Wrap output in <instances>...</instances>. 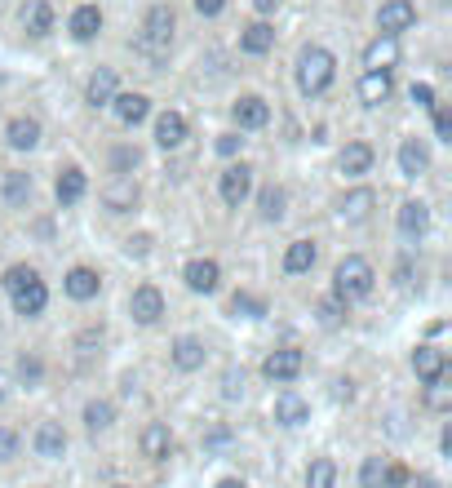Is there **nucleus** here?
<instances>
[{"instance_id":"nucleus-3","label":"nucleus","mask_w":452,"mask_h":488,"mask_svg":"<svg viewBox=\"0 0 452 488\" xmlns=\"http://www.w3.org/2000/svg\"><path fill=\"white\" fill-rule=\"evenodd\" d=\"M373 262L368 258H359V253H350L337 262V271H333V298L350 307V302H359V298H368L373 293Z\"/></svg>"},{"instance_id":"nucleus-49","label":"nucleus","mask_w":452,"mask_h":488,"mask_svg":"<svg viewBox=\"0 0 452 488\" xmlns=\"http://www.w3.org/2000/svg\"><path fill=\"white\" fill-rule=\"evenodd\" d=\"M240 147H244L240 134H222V138H217V151H222V156H236Z\"/></svg>"},{"instance_id":"nucleus-45","label":"nucleus","mask_w":452,"mask_h":488,"mask_svg":"<svg viewBox=\"0 0 452 488\" xmlns=\"http://www.w3.org/2000/svg\"><path fill=\"white\" fill-rule=\"evenodd\" d=\"M222 395H226V400L244 395V373L240 369H226V373H222Z\"/></svg>"},{"instance_id":"nucleus-31","label":"nucleus","mask_w":452,"mask_h":488,"mask_svg":"<svg viewBox=\"0 0 452 488\" xmlns=\"http://www.w3.org/2000/svg\"><path fill=\"white\" fill-rule=\"evenodd\" d=\"M85 98H89V107H111V98H116V71H111V67L94 71V76H89Z\"/></svg>"},{"instance_id":"nucleus-57","label":"nucleus","mask_w":452,"mask_h":488,"mask_svg":"<svg viewBox=\"0 0 452 488\" xmlns=\"http://www.w3.org/2000/svg\"><path fill=\"white\" fill-rule=\"evenodd\" d=\"M217 488H244V480H222Z\"/></svg>"},{"instance_id":"nucleus-5","label":"nucleus","mask_w":452,"mask_h":488,"mask_svg":"<svg viewBox=\"0 0 452 488\" xmlns=\"http://www.w3.org/2000/svg\"><path fill=\"white\" fill-rule=\"evenodd\" d=\"M302 369H306V355H302L297 347H279L262 360V373H266L271 382H297Z\"/></svg>"},{"instance_id":"nucleus-6","label":"nucleus","mask_w":452,"mask_h":488,"mask_svg":"<svg viewBox=\"0 0 452 488\" xmlns=\"http://www.w3.org/2000/svg\"><path fill=\"white\" fill-rule=\"evenodd\" d=\"M129 315L138 320L142 329L160 324V320H165V293H160L156 284H138V289H134V298H129Z\"/></svg>"},{"instance_id":"nucleus-17","label":"nucleus","mask_w":452,"mask_h":488,"mask_svg":"<svg viewBox=\"0 0 452 488\" xmlns=\"http://www.w3.org/2000/svg\"><path fill=\"white\" fill-rule=\"evenodd\" d=\"M413 373H417L421 382H435V378H444V373H448V355H444L439 347H430V342H426V347L413 351Z\"/></svg>"},{"instance_id":"nucleus-47","label":"nucleus","mask_w":452,"mask_h":488,"mask_svg":"<svg viewBox=\"0 0 452 488\" xmlns=\"http://www.w3.org/2000/svg\"><path fill=\"white\" fill-rule=\"evenodd\" d=\"M125 253H129V258H146V253H151V236H129V240H125Z\"/></svg>"},{"instance_id":"nucleus-28","label":"nucleus","mask_w":452,"mask_h":488,"mask_svg":"<svg viewBox=\"0 0 452 488\" xmlns=\"http://www.w3.org/2000/svg\"><path fill=\"white\" fill-rule=\"evenodd\" d=\"M156 142L165 147V151H174L186 142V116L182 111H165L160 120H156Z\"/></svg>"},{"instance_id":"nucleus-24","label":"nucleus","mask_w":452,"mask_h":488,"mask_svg":"<svg viewBox=\"0 0 452 488\" xmlns=\"http://www.w3.org/2000/svg\"><path fill=\"white\" fill-rule=\"evenodd\" d=\"M377 209V196L368 191V187H355L350 196H342V205H337V218L342 222H364L368 213Z\"/></svg>"},{"instance_id":"nucleus-7","label":"nucleus","mask_w":452,"mask_h":488,"mask_svg":"<svg viewBox=\"0 0 452 488\" xmlns=\"http://www.w3.org/2000/svg\"><path fill=\"white\" fill-rule=\"evenodd\" d=\"M417 23V5L413 0H386L377 9V32L382 36H404Z\"/></svg>"},{"instance_id":"nucleus-9","label":"nucleus","mask_w":452,"mask_h":488,"mask_svg":"<svg viewBox=\"0 0 452 488\" xmlns=\"http://www.w3.org/2000/svg\"><path fill=\"white\" fill-rule=\"evenodd\" d=\"M169 360H174L177 373H196V369H205V360H209V347L200 342V338H177L174 347H169Z\"/></svg>"},{"instance_id":"nucleus-27","label":"nucleus","mask_w":452,"mask_h":488,"mask_svg":"<svg viewBox=\"0 0 452 488\" xmlns=\"http://www.w3.org/2000/svg\"><path fill=\"white\" fill-rule=\"evenodd\" d=\"M5 138H9L14 151H32L35 142H40V120L35 116H14L9 129H5Z\"/></svg>"},{"instance_id":"nucleus-19","label":"nucleus","mask_w":452,"mask_h":488,"mask_svg":"<svg viewBox=\"0 0 452 488\" xmlns=\"http://www.w3.org/2000/svg\"><path fill=\"white\" fill-rule=\"evenodd\" d=\"M395 63H399V36H377L364 49V67L368 71H390Z\"/></svg>"},{"instance_id":"nucleus-13","label":"nucleus","mask_w":452,"mask_h":488,"mask_svg":"<svg viewBox=\"0 0 452 488\" xmlns=\"http://www.w3.org/2000/svg\"><path fill=\"white\" fill-rule=\"evenodd\" d=\"M85 191H89V178H85V169H63L58 174V182H54V196H58V205L63 209H71V205H80L85 200Z\"/></svg>"},{"instance_id":"nucleus-56","label":"nucleus","mask_w":452,"mask_h":488,"mask_svg":"<svg viewBox=\"0 0 452 488\" xmlns=\"http://www.w3.org/2000/svg\"><path fill=\"white\" fill-rule=\"evenodd\" d=\"M0 400H9V382H5V373H0Z\"/></svg>"},{"instance_id":"nucleus-46","label":"nucleus","mask_w":452,"mask_h":488,"mask_svg":"<svg viewBox=\"0 0 452 488\" xmlns=\"http://www.w3.org/2000/svg\"><path fill=\"white\" fill-rule=\"evenodd\" d=\"M408 480H413V475H408L404 466H395V462H386V488H404V484H408Z\"/></svg>"},{"instance_id":"nucleus-58","label":"nucleus","mask_w":452,"mask_h":488,"mask_svg":"<svg viewBox=\"0 0 452 488\" xmlns=\"http://www.w3.org/2000/svg\"><path fill=\"white\" fill-rule=\"evenodd\" d=\"M116 488H134V484H116Z\"/></svg>"},{"instance_id":"nucleus-36","label":"nucleus","mask_w":452,"mask_h":488,"mask_svg":"<svg viewBox=\"0 0 452 488\" xmlns=\"http://www.w3.org/2000/svg\"><path fill=\"white\" fill-rule=\"evenodd\" d=\"M306 488H337V466L333 457H315L306 466Z\"/></svg>"},{"instance_id":"nucleus-11","label":"nucleus","mask_w":452,"mask_h":488,"mask_svg":"<svg viewBox=\"0 0 452 488\" xmlns=\"http://www.w3.org/2000/svg\"><path fill=\"white\" fill-rule=\"evenodd\" d=\"M98 289H103V280H98L94 267H71L67 280H63V293H67L71 302H94Z\"/></svg>"},{"instance_id":"nucleus-51","label":"nucleus","mask_w":452,"mask_h":488,"mask_svg":"<svg viewBox=\"0 0 452 488\" xmlns=\"http://www.w3.org/2000/svg\"><path fill=\"white\" fill-rule=\"evenodd\" d=\"M196 9H200L205 18H217V14L226 9V0H196Z\"/></svg>"},{"instance_id":"nucleus-10","label":"nucleus","mask_w":452,"mask_h":488,"mask_svg":"<svg viewBox=\"0 0 452 488\" xmlns=\"http://www.w3.org/2000/svg\"><path fill=\"white\" fill-rule=\"evenodd\" d=\"M182 280H186L191 293H213V289L222 284V267H217L213 258H191L186 271H182Z\"/></svg>"},{"instance_id":"nucleus-14","label":"nucleus","mask_w":452,"mask_h":488,"mask_svg":"<svg viewBox=\"0 0 452 488\" xmlns=\"http://www.w3.org/2000/svg\"><path fill=\"white\" fill-rule=\"evenodd\" d=\"M111 111H116L120 125L134 129V125H142V120L151 116V98H146V94H116V98H111Z\"/></svg>"},{"instance_id":"nucleus-25","label":"nucleus","mask_w":452,"mask_h":488,"mask_svg":"<svg viewBox=\"0 0 452 488\" xmlns=\"http://www.w3.org/2000/svg\"><path fill=\"white\" fill-rule=\"evenodd\" d=\"M142 453L151 457V462H165V457L174 453V431H169L165 422H151V426L142 431Z\"/></svg>"},{"instance_id":"nucleus-30","label":"nucleus","mask_w":452,"mask_h":488,"mask_svg":"<svg viewBox=\"0 0 452 488\" xmlns=\"http://www.w3.org/2000/svg\"><path fill=\"white\" fill-rule=\"evenodd\" d=\"M23 32L35 36V40L54 32V9H49V0H27V9H23Z\"/></svg>"},{"instance_id":"nucleus-23","label":"nucleus","mask_w":452,"mask_h":488,"mask_svg":"<svg viewBox=\"0 0 452 488\" xmlns=\"http://www.w3.org/2000/svg\"><path fill=\"white\" fill-rule=\"evenodd\" d=\"M430 169V151L421 138H404L399 142V174L404 178H421Z\"/></svg>"},{"instance_id":"nucleus-15","label":"nucleus","mask_w":452,"mask_h":488,"mask_svg":"<svg viewBox=\"0 0 452 488\" xmlns=\"http://www.w3.org/2000/svg\"><path fill=\"white\" fill-rule=\"evenodd\" d=\"M426 227H430V205H426V200H404V205H399V236L421 240Z\"/></svg>"},{"instance_id":"nucleus-54","label":"nucleus","mask_w":452,"mask_h":488,"mask_svg":"<svg viewBox=\"0 0 452 488\" xmlns=\"http://www.w3.org/2000/svg\"><path fill=\"white\" fill-rule=\"evenodd\" d=\"M253 5H257V14H276L279 9V0H253Z\"/></svg>"},{"instance_id":"nucleus-37","label":"nucleus","mask_w":452,"mask_h":488,"mask_svg":"<svg viewBox=\"0 0 452 488\" xmlns=\"http://www.w3.org/2000/svg\"><path fill=\"white\" fill-rule=\"evenodd\" d=\"M426 409H430V413H448L452 409L448 373H444V378H435V382H426Z\"/></svg>"},{"instance_id":"nucleus-43","label":"nucleus","mask_w":452,"mask_h":488,"mask_svg":"<svg viewBox=\"0 0 452 488\" xmlns=\"http://www.w3.org/2000/svg\"><path fill=\"white\" fill-rule=\"evenodd\" d=\"M111 165H116V178H129V169L138 165V151H134V147H116Z\"/></svg>"},{"instance_id":"nucleus-41","label":"nucleus","mask_w":452,"mask_h":488,"mask_svg":"<svg viewBox=\"0 0 452 488\" xmlns=\"http://www.w3.org/2000/svg\"><path fill=\"white\" fill-rule=\"evenodd\" d=\"M315 315H319V324H324V329H337V324L347 320V307H342L337 298H324V302L315 307Z\"/></svg>"},{"instance_id":"nucleus-32","label":"nucleus","mask_w":452,"mask_h":488,"mask_svg":"<svg viewBox=\"0 0 452 488\" xmlns=\"http://www.w3.org/2000/svg\"><path fill=\"white\" fill-rule=\"evenodd\" d=\"M359 98L368 107H382L390 98V71H364V80H359Z\"/></svg>"},{"instance_id":"nucleus-26","label":"nucleus","mask_w":452,"mask_h":488,"mask_svg":"<svg viewBox=\"0 0 452 488\" xmlns=\"http://www.w3.org/2000/svg\"><path fill=\"white\" fill-rule=\"evenodd\" d=\"M67 32L85 45V40H94V36L103 32V9L98 5H80L75 14H71V23H67Z\"/></svg>"},{"instance_id":"nucleus-2","label":"nucleus","mask_w":452,"mask_h":488,"mask_svg":"<svg viewBox=\"0 0 452 488\" xmlns=\"http://www.w3.org/2000/svg\"><path fill=\"white\" fill-rule=\"evenodd\" d=\"M333 76H337V58H333L324 45H306V49L297 54V89H302L306 98H319V94L333 85Z\"/></svg>"},{"instance_id":"nucleus-33","label":"nucleus","mask_w":452,"mask_h":488,"mask_svg":"<svg viewBox=\"0 0 452 488\" xmlns=\"http://www.w3.org/2000/svg\"><path fill=\"white\" fill-rule=\"evenodd\" d=\"M271 45H276V32H271L266 23H248V27L240 32V49L244 54H253V58H262Z\"/></svg>"},{"instance_id":"nucleus-22","label":"nucleus","mask_w":452,"mask_h":488,"mask_svg":"<svg viewBox=\"0 0 452 488\" xmlns=\"http://www.w3.org/2000/svg\"><path fill=\"white\" fill-rule=\"evenodd\" d=\"M315 262H319V244L315 240H293L284 249V271L288 276H306Z\"/></svg>"},{"instance_id":"nucleus-1","label":"nucleus","mask_w":452,"mask_h":488,"mask_svg":"<svg viewBox=\"0 0 452 488\" xmlns=\"http://www.w3.org/2000/svg\"><path fill=\"white\" fill-rule=\"evenodd\" d=\"M174 27H177L174 9H169V5H151L146 18H142V32H138V40H134V49H138L146 63H165L169 49H174Z\"/></svg>"},{"instance_id":"nucleus-52","label":"nucleus","mask_w":452,"mask_h":488,"mask_svg":"<svg viewBox=\"0 0 452 488\" xmlns=\"http://www.w3.org/2000/svg\"><path fill=\"white\" fill-rule=\"evenodd\" d=\"M226 440H231V431H226V426H217V431H213V435L205 440V444H209V449H222Z\"/></svg>"},{"instance_id":"nucleus-8","label":"nucleus","mask_w":452,"mask_h":488,"mask_svg":"<svg viewBox=\"0 0 452 488\" xmlns=\"http://www.w3.org/2000/svg\"><path fill=\"white\" fill-rule=\"evenodd\" d=\"M32 449H35V457H45V462H58V457L67 453V431H63L58 422H40L32 435Z\"/></svg>"},{"instance_id":"nucleus-16","label":"nucleus","mask_w":452,"mask_h":488,"mask_svg":"<svg viewBox=\"0 0 452 488\" xmlns=\"http://www.w3.org/2000/svg\"><path fill=\"white\" fill-rule=\"evenodd\" d=\"M373 160H377V156H373L368 142H347L342 156H337V169H342L347 178H364L368 169H373Z\"/></svg>"},{"instance_id":"nucleus-48","label":"nucleus","mask_w":452,"mask_h":488,"mask_svg":"<svg viewBox=\"0 0 452 488\" xmlns=\"http://www.w3.org/2000/svg\"><path fill=\"white\" fill-rule=\"evenodd\" d=\"M435 138L452 142V116H448V111H435Z\"/></svg>"},{"instance_id":"nucleus-55","label":"nucleus","mask_w":452,"mask_h":488,"mask_svg":"<svg viewBox=\"0 0 452 488\" xmlns=\"http://www.w3.org/2000/svg\"><path fill=\"white\" fill-rule=\"evenodd\" d=\"M413 488H439V480H430V475H417V480H408Z\"/></svg>"},{"instance_id":"nucleus-21","label":"nucleus","mask_w":452,"mask_h":488,"mask_svg":"<svg viewBox=\"0 0 452 488\" xmlns=\"http://www.w3.org/2000/svg\"><path fill=\"white\" fill-rule=\"evenodd\" d=\"M276 422L279 426H302V422H311V404H306L297 391H279L276 395Z\"/></svg>"},{"instance_id":"nucleus-39","label":"nucleus","mask_w":452,"mask_h":488,"mask_svg":"<svg viewBox=\"0 0 452 488\" xmlns=\"http://www.w3.org/2000/svg\"><path fill=\"white\" fill-rule=\"evenodd\" d=\"M18 382L23 386H40L45 382V364H40V355H18Z\"/></svg>"},{"instance_id":"nucleus-53","label":"nucleus","mask_w":452,"mask_h":488,"mask_svg":"<svg viewBox=\"0 0 452 488\" xmlns=\"http://www.w3.org/2000/svg\"><path fill=\"white\" fill-rule=\"evenodd\" d=\"M439 453L452 457V426H444V435H439Z\"/></svg>"},{"instance_id":"nucleus-20","label":"nucleus","mask_w":452,"mask_h":488,"mask_svg":"<svg viewBox=\"0 0 452 488\" xmlns=\"http://www.w3.org/2000/svg\"><path fill=\"white\" fill-rule=\"evenodd\" d=\"M231 116H236L240 129H262V125L271 120V107H266V98H257V94H244L240 103L231 107Z\"/></svg>"},{"instance_id":"nucleus-35","label":"nucleus","mask_w":452,"mask_h":488,"mask_svg":"<svg viewBox=\"0 0 452 488\" xmlns=\"http://www.w3.org/2000/svg\"><path fill=\"white\" fill-rule=\"evenodd\" d=\"M288 209V191L284 187H266L262 196H257V213H262V222H279Z\"/></svg>"},{"instance_id":"nucleus-38","label":"nucleus","mask_w":452,"mask_h":488,"mask_svg":"<svg viewBox=\"0 0 452 488\" xmlns=\"http://www.w3.org/2000/svg\"><path fill=\"white\" fill-rule=\"evenodd\" d=\"M359 488H386V457L382 453L364 457V466H359Z\"/></svg>"},{"instance_id":"nucleus-34","label":"nucleus","mask_w":452,"mask_h":488,"mask_svg":"<svg viewBox=\"0 0 452 488\" xmlns=\"http://www.w3.org/2000/svg\"><path fill=\"white\" fill-rule=\"evenodd\" d=\"M85 426H89L94 435L111 431V426H116V404H111V400H89V404H85Z\"/></svg>"},{"instance_id":"nucleus-4","label":"nucleus","mask_w":452,"mask_h":488,"mask_svg":"<svg viewBox=\"0 0 452 488\" xmlns=\"http://www.w3.org/2000/svg\"><path fill=\"white\" fill-rule=\"evenodd\" d=\"M217 191H222V205L226 209H240L244 200L253 196V169L248 165H226L217 178Z\"/></svg>"},{"instance_id":"nucleus-44","label":"nucleus","mask_w":452,"mask_h":488,"mask_svg":"<svg viewBox=\"0 0 452 488\" xmlns=\"http://www.w3.org/2000/svg\"><path fill=\"white\" fill-rule=\"evenodd\" d=\"M23 449V440H18V431H9V426H0V462H14Z\"/></svg>"},{"instance_id":"nucleus-29","label":"nucleus","mask_w":452,"mask_h":488,"mask_svg":"<svg viewBox=\"0 0 452 488\" xmlns=\"http://www.w3.org/2000/svg\"><path fill=\"white\" fill-rule=\"evenodd\" d=\"M32 174H18V169H14V174H5L0 178V196H5V205H9V209H23V205H27V200H32Z\"/></svg>"},{"instance_id":"nucleus-18","label":"nucleus","mask_w":452,"mask_h":488,"mask_svg":"<svg viewBox=\"0 0 452 488\" xmlns=\"http://www.w3.org/2000/svg\"><path fill=\"white\" fill-rule=\"evenodd\" d=\"M103 205L111 213L134 209V205H138V182H134V178H111L103 187Z\"/></svg>"},{"instance_id":"nucleus-12","label":"nucleus","mask_w":452,"mask_h":488,"mask_svg":"<svg viewBox=\"0 0 452 488\" xmlns=\"http://www.w3.org/2000/svg\"><path fill=\"white\" fill-rule=\"evenodd\" d=\"M9 298H14V311L23 315V320H35V315L49 307V289H45V280L40 276H35L32 284H23L18 293H9Z\"/></svg>"},{"instance_id":"nucleus-50","label":"nucleus","mask_w":452,"mask_h":488,"mask_svg":"<svg viewBox=\"0 0 452 488\" xmlns=\"http://www.w3.org/2000/svg\"><path fill=\"white\" fill-rule=\"evenodd\" d=\"M413 103H417V107H435V89H430V85H413Z\"/></svg>"},{"instance_id":"nucleus-42","label":"nucleus","mask_w":452,"mask_h":488,"mask_svg":"<svg viewBox=\"0 0 452 488\" xmlns=\"http://www.w3.org/2000/svg\"><path fill=\"white\" fill-rule=\"evenodd\" d=\"M32 280H35V267H9L0 284H5V293H18V289H23V284H32Z\"/></svg>"},{"instance_id":"nucleus-40","label":"nucleus","mask_w":452,"mask_h":488,"mask_svg":"<svg viewBox=\"0 0 452 488\" xmlns=\"http://www.w3.org/2000/svg\"><path fill=\"white\" fill-rule=\"evenodd\" d=\"M231 311L244 315V320H262V315H266V302L253 298V293H236V298H231Z\"/></svg>"}]
</instances>
